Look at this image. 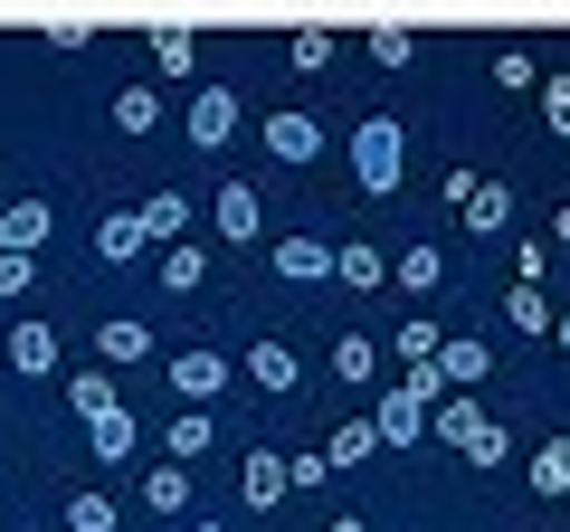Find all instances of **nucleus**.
<instances>
[{"mask_svg":"<svg viewBox=\"0 0 570 532\" xmlns=\"http://www.w3.org/2000/svg\"><path fill=\"white\" fill-rule=\"evenodd\" d=\"M523 475H532V494H570V437H542Z\"/></svg>","mask_w":570,"mask_h":532,"instance_id":"393cba45","label":"nucleus"},{"mask_svg":"<svg viewBox=\"0 0 570 532\" xmlns=\"http://www.w3.org/2000/svg\"><path fill=\"white\" fill-rule=\"evenodd\" d=\"M153 67H163V77H190V67H200V39H190V29H153Z\"/></svg>","mask_w":570,"mask_h":532,"instance_id":"cd10ccee","label":"nucleus"},{"mask_svg":"<svg viewBox=\"0 0 570 532\" xmlns=\"http://www.w3.org/2000/svg\"><path fill=\"white\" fill-rule=\"evenodd\" d=\"M181 134L200 152H219L228 134H238V86H200V96H190V115H181Z\"/></svg>","mask_w":570,"mask_h":532,"instance_id":"423d86ee","label":"nucleus"},{"mask_svg":"<svg viewBox=\"0 0 570 532\" xmlns=\"http://www.w3.org/2000/svg\"><path fill=\"white\" fill-rule=\"evenodd\" d=\"M228 381H238L228 352H171V400H181V410H209Z\"/></svg>","mask_w":570,"mask_h":532,"instance_id":"20e7f679","label":"nucleus"},{"mask_svg":"<svg viewBox=\"0 0 570 532\" xmlns=\"http://www.w3.org/2000/svg\"><path fill=\"white\" fill-rule=\"evenodd\" d=\"M551 276V238H513V286H542Z\"/></svg>","mask_w":570,"mask_h":532,"instance_id":"72a5a7b5","label":"nucleus"},{"mask_svg":"<svg viewBox=\"0 0 570 532\" xmlns=\"http://www.w3.org/2000/svg\"><path fill=\"white\" fill-rule=\"evenodd\" d=\"M266 266L285 286H324L333 276V238H266Z\"/></svg>","mask_w":570,"mask_h":532,"instance_id":"0eeeda50","label":"nucleus"},{"mask_svg":"<svg viewBox=\"0 0 570 532\" xmlns=\"http://www.w3.org/2000/svg\"><path fill=\"white\" fill-rule=\"evenodd\" d=\"M371 447H381V437H371V418H343V428H333V437H324V466H333V475H343V466H362V456H371Z\"/></svg>","mask_w":570,"mask_h":532,"instance_id":"a878e982","label":"nucleus"},{"mask_svg":"<svg viewBox=\"0 0 570 532\" xmlns=\"http://www.w3.org/2000/svg\"><path fill=\"white\" fill-rule=\"evenodd\" d=\"M371 58H381V67H409V58H419V39H409V29H371Z\"/></svg>","mask_w":570,"mask_h":532,"instance_id":"e433bc0d","label":"nucleus"},{"mask_svg":"<svg viewBox=\"0 0 570 532\" xmlns=\"http://www.w3.org/2000/svg\"><path fill=\"white\" fill-rule=\"evenodd\" d=\"M333 286H352V295L390 286V257H381L371 238H333Z\"/></svg>","mask_w":570,"mask_h":532,"instance_id":"4468645a","label":"nucleus"},{"mask_svg":"<svg viewBox=\"0 0 570 532\" xmlns=\"http://www.w3.org/2000/svg\"><path fill=\"white\" fill-rule=\"evenodd\" d=\"M0 352H10V371H20V381H48V371H58V324H48V314H10Z\"/></svg>","mask_w":570,"mask_h":532,"instance_id":"39448f33","label":"nucleus"},{"mask_svg":"<svg viewBox=\"0 0 570 532\" xmlns=\"http://www.w3.org/2000/svg\"><path fill=\"white\" fill-rule=\"evenodd\" d=\"M438 381H448V390H485V381H494V343H485V333L438 343Z\"/></svg>","mask_w":570,"mask_h":532,"instance_id":"6e6552de","label":"nucleus"},{"mask_svg":"<svg viewBox=\"0 0 570 532\" xmlns=\"http://www.w3.org/2000/svg\"><path fill=\"white\" fill-rule=\"evenodd\" d=\"M428 437H438V447H456V456H466L475 475H485V466H504V456H513L504 418H494V410H475V400H456V390L438 400V410H428Z\"/></svg>","mask_w":570,"mask_h":532,"instance_id":"f257e3e1","label":"nucleus"},{"mask_svg":"<svg viewBox=\"0 0 570 532\" xmlns=\"http://www.w3.org/2000/svg\"><path fill=\"white\" fill-rule=\"evenodd\" d=\"M285 58L305 67V77H324V67H333V29H295V39H285Z\"/></svg>","mask_w":570,"mask_h":532,"instance_id":"7c9ffc66","label":"nucleus"},{"mask_svg":"<svg viewBox=\"0 0 570 532\" xmlns=\"http://www.w3.org/2000/svg\"><path fill=\"white\" fill-rule=\"evenodd\" d=\"M29 286H39V257H20V247H0V305H20Z\"/></svg>","mask_w":570,"mask_h":532,"instance_id":"473e14b6","label":"nucleus"},{"mask_svg":"<svg viewBox=\"0 0 570 532\" xmlns=\"http://www.w3.org/2000/svg\"><path fill=\"white\" fill-rule=\"evenodd\" d=\"M551 247H561V257H570V200L551 209Z\"/></svg>","mask_w":570,"mask_h":532,"instance_id":"4c0bfd02","label":"nucleus"},{"mask_svg":"<svg viewBox=\"0 0 570 532\" xmlns=\"http://www.w3.org/2000/svg\"><path fill=\"white\" fill-rule=\"evenodd\" d=\"M96 352H105V362H142V352H153V324H134V314H105V324H96Z\"/></svg>","mask_w":570,"mask_h":532,"instance_id":"4be33fe9","label":"nucleus"},{"mask_svg":"<svg viewBox=\"0 0 570 532\" xmlns=\"http://www.w3.org/2000/svg\"><path fill=\"white\" fill-rule=\"evenodd\" d=\"M209 447H219V418H209V410H181V418L163 428V456H171V466H190V456H209Z\"/></svg>","mask_w":570,"mask_h":532,"instance_id":"f3484780","label":"nucleus"},{"mask_svg":"<svg viewBox=\"0 0 570 532\" xmlns=\"http://www.w3.org/2000/svg\"><path fill=\"white\" fill-rule=\"evenodd\" d=\"M142 247H153V238H142L134 209H105V219H96V257H105V266H134Z\"/></svg>","mask_w":570,"mask_h":532,"instance_id":"a211bd4d","label":"nucleus"},{"mask_svg":"<svg viewBox=\"0 0 570 532\" xmlns=\"http://www.w3.org/2000/svg\"><path fill=\"white\" fill-rule=\"evenodd\" d=\"M448 209L475 228V238H504V228H513V190L485 181V171H448Z\"/></svg>","mask_w":570,"mask_h":532,"instance_id":"7ed1b4c3","label":"nucleus"},{"mask_svg":"<svg viewBox=\"0 0 570 532\" xmlns=\"http://www.w3.org/2000/svg\"><path fill=\"white\" fill-rule=\"evenodd\" d=\"M134 219H142V238H163V247H171V238H190V200H181V190H153Z\"/></svg>","mask_w":570,"mask_h":532,"instance_id":"412c9836","label":"nucleus"},{"mask_svg":"<svg viewBox=\"0 0 570 532\" xmlns=\"http://www.w3.org/2000/svg\"><path fill=\"white\" fill-rule=\"evenodd\" d=\"M48 219H58V209H48L39 190H20V200L0 209V247H20V257H39V238H48Z\"/></svg>","mask_w":570,"mask_h":532,"instance_id":"2eb2a0df","label":"nucleus"},{"mask_svg":"<svg viewBox=\"0 0 570 532\" xmlns=\"http://www.w3.org/2000/svg\"><path fill=\"white\" fill-rule=\"evenodd\" d=\"M238 494H247V513L285 504V494H295V485H285V456H276V447H247V456H238Z\"/></svg>","mask_w":570,"mask_h":532,"instance_id":"f8f14e48","label":"nucleus"},{"mask_svg":"<svg viewBox=\"0 0 570 532\" xmlns=\"http://www.w3.org/2000/svg\"><path fill=\"white\" fill-rule=\"evenodd\" d=\"M67 532H115V494H105V485H77V494H67Z\"/></svg>","mask_w":570,"mask_h":532,"instance_id":"bb28decb","label":"nucleus"},{"mask_svg":"<svg viewBox=\"0 0 570 532\" xmlns=\"http://www.w3.org/2000/svg\"><path fill=\"white\" fill-rule=\"evenodd\" d=\"M494 86H542V67H532V48H494Z\"/></svg>","mask_w":570,"mask_h":532,"instance_id":"f704fd0d","label":"nucleus"},{"mask_svg":"<svg viewBox=\"0 0 570 532\" xmlns=\"http://www.w3.org/2000/svg\"><path fill=\"white\" fill-rule=\"evenodd\" d=\"M266 152H276V162H314V152H324V124H314L305 105H276V115H266Z\"/></svg>","mask_w":570,"mask_h":532,"instance_id":"1a4fd4ad","label":"nucleus"},{"mask_svg":"<svg viewBox=\"0 0 570 532\" xmlns=\"http://www.w3.org/2000/svg\"><path fill=\"white\" fill-rule=\"evenodd\" d=\"M371 371H381L371 333H343V343H333V381H371Z\"/></svg>","mask_w":570,"mask_h":532,"instance_id":"c85d7f7f","label":"nucleus"},{"mask_svg":"<svg viewBox=\"0 0 570 532\" xmlns=\"http://www.w3.org/2000/svg\"><path fill=\"white\" fill-rule=\"evenodd\" d=\"M209 219H219V238H266V200H257V190H247V181H219V200H209Z\"/></svg>","mask_w":570,"mask_h":532,"instance_id":"9b49d317","label":"nucleus"},{"mask_svg":"<svg viewBox=\"0 0 570 532\" xmlns=\"http://www.w3.org/2000/svg\"><path fill=\"white\" fill-rule=\"evenodd\" d=\"M324 532H362V513H333V523H324Z\"/></svg>","mask_w":570,"mask_h":532,"instance_id":"58836bf2","label":"nucleus"},{"mask_svg":"<svg viewBox=\"0 0 570 532\" xmlns=\"http://www.w3.org/2000/svg\"><path fill=\"white\" fill-rule=\"evenodd\" d=\"M163 124V86H115V134H153Z\"/></svg>","mask_w":570,"mask_h":532,"instance_id":"b1692460","label":"nucleus"},{"mask_svg":"<svg viewBox=\"0 0 570 532\" xmlns=\"http://www.w3.org/2000/svg\"><path fill=\"white\" fill-rule=\"evenodd\" d=\"M238 371H247V381L266 390V400H276V390H295V381H305V362H295V343H276V333H257Z\"/></svg>","mask_w":570,"mask_h":532,"instance_id":"9d476101","label":"nucleus"},{"mask_svg":"<svg viewBox=\"0 0 570 532\" xmlns=\"http://www.w3.org/2000/svg\"><path fill=\"white\" fill-rule=\"evenodd\" d=\"M551 343H561V362H570V314H561V324H551Z\"/></svg>","mask_w":570,"mask_h":532,"instance_id":"ea45409f","label":"nucleus"},{"mask_svg":"<svg viewBox=\"0 0 570 532\" xmlns=\"http://www.w3.org/2000/svg\"><path fill=\"white\" fill-rule=\"evenodd\" d=\"M142 504L163 513V523H171V513H190V466H171V456H163V466H142Z\"/></svg>","mask_w":570,"mask_h":532,"instance_id":"aec40b11","label":"nucleus"},{"mask_svg":"<svg viewBox=\"0 0 570 532\" xmlns=\"http://www.w3.org/2000/svg\"><path fill=\"white\" fill-rule=\"evenodd\" d=\"M67 410H77V418L115 410V381H105V371H77V381H67Z\"/></svg>","mask_w":570,"mask_h":532,"instance_id":"c756f323","label":"nucleus"},{"mask_svg":"<svg viewBox=\"0 0 570 532\" xmlns=\"http://www.w3.org/2000/svg\"><path fill=\"white\" fill-rule=\"evenodd\" d=\"M400 171H409L400 115H362V124H352V181H362V200H390V190H400Z\"/></svg>","mask_w":570,"mask_h":532,"instance_id":"f03ea898","label":"nucleus"},{"mask_svg":"<svg viewBox=\"0 0 570 532\" xmlns=\"http://www.w3.org/2000/svg\"><path fill=\"white\" fill-rule=\"evenodd\" d=\"M532 96H542V124H551V134H561V144H570V77H551V86H532Z\"/></svg>","mask_w":570,"mask_h":532,"instance_id":"c9c22d12","label":"nucleus"},{"mask_svg":"<svg viewBox=\"0 0 570 532\" xmlns=\"http://www.w3.org/2000/svg\"><path fill=\"white\" fill-rule=\"evenodd\" d=\"M153 276H163V295H200V286H209V247H200V238H171Z\"/></svg>","mask_w":570,"mask_h":532,"instance_id":"dca6fc26","label":"nucleus"},{"mask_svg":"<svg viewBox=\"0 0 570 532\" xmlns=\"http://www.w3.org/2000/svg\"><path fill=\"white\" fill-rule=\"evenodd\" d=\"M0 532H10V523H0Z\"/></svg>","mask_w":570,"mask_h":532,"instance_id":"79ce46f5","label":"nucleus"},{"mask_svg":"<svg viewBox=\"0 0 570 532\" xmlns=\"http://www.w3.org/2000/svg\"><path fill=\"white\" fill-rule=\"evenodd\" d=\"M438 343H448V333L428 324V314H400V362H438Z\"/></svg>","mask_w":570,"mask_h":532,"instance_id":"2f4dec72","label":"nucleus"},{"mask_svg":"<svg viewBox=\"0 0 570 532\" xmlns=\"http://www.w3.org/2000/svg\"><path fill=\"white\" fill-rule=\"evenodd\" d=\"M86 437H96V466H124V456H134V410H124V400H115V410H96V418H86Z\"/></svg>","mask_w":570,"mask_h":532,"instance_id":"6ab92c4d","label":"nucleus"},{"mask_svg":"<svg viewBox=\"0 0 570 532\" xmlns=\"http://www.w3.org/2000/svg\"><path fill=\"white\" fill-rule=\"evenodd\" d=\"M390 276H400V295H438V286H448V247H428V238H400Z\"/></svg>","mask_w":570,"mask_h":532,"instance_id":"ddd939ff","label":"nucleus"},{"mask_svg":"<svg viewBox=\"0 0 570 532\" xmlns=\"http://www.w3.org/2000/svg\"><path fill=\"white\" fill-rule=\"evenodd\" d=\"M181 532H228V523H181Z\"/></svg>","mask_w":570,"mask_h":532,"instance_id":"a19ab883","label":"nucleus"},{"mask_svg":"<svg viewBox=\"0 0 570 532\" xmlns=\"http://www.w3.org/2000/svg\"><path fill=\"white\" fill-rule=\"evenodd\" d=\"M504 324L523 333V343H542V333L561 324V314H551V295H542V286H513V295H504Z\"/></svg>","mask_w":570,"mask_h":532,"instance_id":"5701e85b","label":"nucleus"}]
</instances>
